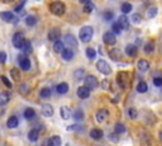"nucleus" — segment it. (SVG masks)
Listing matches in <instances>:
<instances>
[{
	"instance_id": "nucleus-1",
	"label": "nucleus",
	"mask_w": 162,
	"mask_h": 146,
	"mask_svg": "<svg viewBox=\"0 0 162 146\" xmlns=\"http://www.w3.org/2000/svg\"><path fill=\"white\" fill-rule=\"evenodd\" d=\"M93 36H94V29L90 26L82 27L80 29V32H79V38H80L81 42H84V43H88L89 41H91Z\"/></svg>"
},
{
	"instance_id": "nucleus-2",
	"label": "nucleus",
	"mask_w": 162,
	"mask_h": 146,
	"mask_svg": "<svg viewBox=\"0 0 162 146\" xmlns=\"http://www.w3.org/2000/svg\"><path fill=\"white\" fill-rule=\"evenodd\" d=\"M49 10H51L52 14L60 17V15H63L65 12H66V5H65V3H62V2H53L49 5Z\"/></svg>"
},
{
	"instance_id": "nucleus-3",
	"label": "nucleus",
	"mask_w": 162,
	"mask_h": 146,
	"mask_svg": "<svg viewBox=\"0 0 162 146\" xmlns=\"http://www.w3.org/2000/svg\"><path fill=\"white\" fill-rule=\"evenodd\" d=\"M117 83H118V85H119L122 89H125L128 85H129V83H131V79H129V74L127 71H121V72H118V75H117Z\"/></svg>"
},
{
	"instance_id": "nucleus-4",
	"label": "nucleus",
	"mask_w": 162,
	"mask_h": 146,
	"mask_svg": "<svg viewBox=\"0 0 162 146\" xmlns=\"http://www.w3.org/2000/svg\"><path fill=\"white\" fill-rule=\"evenodd\" d=\"M96 69H98L101 74H104V75H109L110 72H112L110 65L108 64L105 60H99L98 62H96Z\"/></svg>"
},
{
	"instance_id": "nucleus-5",
	"label": "nucleus",
	"mask_w": 162,
	"mask_h": 146,
	"mask_svg": "<svg viewBox=\"0 0 162 146\" xmlns=\"http://www.w3.org/2000/svg\"><path fill=\"white\" fill-rule=\"evenodd\" d=\"M84 80H85V87L89 88L90 90L96 89V88L99 87V81H98V79H96L94 75H88Z\"/></svg>"
},
{
	"instance_id": "nucleus-6",
	"label": "nucleus",
	"mask_w": 162,
	"mask_h": 146,
	"mask_svg": "<svg viewBox=\"0 0 162 146\" xmlns=\"http://www.w3.org/2000/svg\"><path fill=\"white\" fill-rule=\"evenodd\" d=\"M103 41H104V43L108 45V46H114L117 43V34H114L112 30L105 32L104 36H103Z\"/></svg>"
},
{
	"instance_id": "nucleus-7",
	"label": "nucleus",
	"mask_w": 162,
	"mask_h": 146,
	"mask_svg": "<svg viewBox=\"0 0 162 146\" xmlns=\"http://www.w3.org/2000/svg\"><path fill=\"white\" fill-rule=\"evenodd\" d=\"M24 41H26L24 34L22 33V32H17V33L13 36V46H14L15 48L20 50L22 46H23V43H24Z\"/></svg>"
},
{
	"instance_id": "nucleus-8",
	"label": "nucleus",
	"mask_w": 162,
	"mask_h": 146,
	"mask_svg": "<svg viewBox=\"0 0 162 146\" xmlns=\"http://www.w3.org/2000/svg\"><path fill=\"white\" fill-rule=\"evenodd\" d=\"M18 62L22 70L28 71L30 69V60L27 57V55H19L18 56Z\"/></svg>"
},
{
	"instance_id": "nucleus-9",
	"label": "nucleus",
	"mask_w": 162,
	"mask_h": 146,
	"mask_svg": "<svg viewBox=\"0 0 162 146\" xmlns=\"http://www.w3.org/2000/svg\"><path fill=\"white\" fill-rule=\"evenodd\" d=\"M62 140L60 136H52L43 142V146H61Z\"/></svg>"
},
{
	"instance_id": "nucleus-10",
	"label": "nucleus",
	"mask_w": 162,
	"mask_h": 146,
	"mask_svg": "<svg viewBox=\"0 0 162 146\" xmlns=\"http://www.w3.org/2000/svg\"><path fill=\"white\" fill-rule=\"evenodd\" d=\"M0 17H2L4 22H8V23H17L18 22V19H15V17L12 12H2L0 13Z\"/></svg>"
},
{
	"instance_id": "nucleus-11",
	"label": "nucleus",
	"mask_w": 162,
	"mask_h": 146,
	"mask_svg": "<svg viewBox=\"0 0 162 146\" xmlns=\"http://www.w3.org/2000/svg\"><path fill=\"white\" fill-rule=\"evenodd\" d=\"M108 117H109V111H108L106 108H101V109H99L98 112H96V121H98L99 123L104 122Z\"/></svg>"
},
{
	"instance_id": "nucleus-12",
	"label": "nucleus",
	"mask_w": 162,
	"mask_h": 146,
	"mask_svg": "<svg viewBox=\"0 0 162 146\" xmlns=\"http://www.w3.org/2000/svg\"><path fill=\"white\" fill-rule=\"evenodd\" d=\"M61 38V30L58 28H52L48 32V39L55 42V41H58Z\"/></svg>"
},
{
	"instance_id": "nucleus-13",
	"label": "nucleus",
	"mask_w": 162,
	"mask_h": 146,
	"mask_svg": "<svg viewBox=\"0 0 162 146\" xmlns=\"http://www.w3.org/2000/svg\"><path fill=\"white\" fill-rule=\"evenodd\" d=\"M65 43H66L70 48H76L77 47V41L72 34H66V36H65Z\"/></svg>"
},
{
	"instance_id": "nucleus-14",
	"label": "nucleus",
	"mask_w": 162,
	"mask_h": 146,
	"mask_svg": "<svg viewBox=\"0 0 162 146\" xmlns=\"http://www.w3.org/2000/svg\"><path fill=\"white\" fill-rule=\"evenodd\" d=\"M76 93H77V97H79V98L86 99V98H89V95H90V89L86 88L85 85H84V87H79Z\"/></svg>"
},
{
	"instance_id": "nucleus-15",
	"label": "nucleus",
	"mask_w": 162,
	"mask_h": 146,
	"mask_svg": "<svg viewBox=\"0 0 162 146\" xmlns=\"http://www.w3.org/2000/svg\"><path fill=\"white\" fill-rule=\"evenodd\" d=\"M53 107L51 106V104H48V103H46V104H43L42 106V114L45 117H52L53 116Z\"/></svg>"
},
{
	"instance_id": "nucleus-16",
	"label": "nucleus",
	"mask_w": 162,
	"mask_h": 146,
	"mask_svg": "<svg viewBox=\"0 0 162 146\" xmlns=\"http://www.w3.org/2000/svg\"><path fill=\"white\" fill-rule=\"evenodd\" d=\"M60 114H61V118L62 120H65V121H67V120H70L71 118V109L69 108V107H66V106H63V107H61V109H60Z\"/></svg>"
},
{
	"instance_id": "nucleus-17",
	"label": "nucleus",
	"mask_w": 162,
	"mask_h": 146,
	"mask_svg": "<svg viewBox=\"0 0 162 146\" xmlns=\"http://www.w3.org/2000/svg\"><path fill=\"white\" fill-rule=\"evenodd\" d=\"M125 54H127L129 57L137 56V54H138L137 46H136V45H127V47H125Z\"/></svg>"
},
{
	"instance_id": "nucleus-18",
	"label": "nucleus",
	"mask_w": 162,
	"mask_h": 146,
	"mask_svg": "<svg viewBox=\"0 0 162 146\" xmlns=\"http://www.w3.org/2000/svg\"><path fill=\"white\" fill-rule=\"evenodd\" d=\"M61 55H62V59L65 61H71L73 59V56H75L73 51L71 48H63V51L61 52Z\"/></svg>"
},
{
	"instance_id": "nucleus-19",
	"label": "nucleus",
	"mask_w": 162,
	"mask_h": 146,
	"mask_svg": "<svg viewBox=\"0 0 162 146\" xmlns=\"http://www.w3.org/2000/svg\"><path fill=\"white\" fill-rule=\"evenodd\" d=\"M109 56L114 61H119V60H122V52H121L119 48H112L109 51Z\"/></svg>"
},
{
	"instance_id": "nucleus-20",
	"label": "nucleus",
	"mask_w": 162,
	"mask_h": 146,
	"mask_svg": "<svg viewBox=\"0 0 162 146\" xmlns=\"http://www.w3.org/2000/svg\"><path fill=\"white\" fill-rule=\"evenodd\" d=\"M118 24L121 26L122 29H128L129 28V19L127 15H121L118 18Z\"/></svg>"
},
{
	"instance_id": "nucleus-21",
	"label": "nucleus",
	"mask_w": 162,
	"mask_h": 146,
	"mask_svg": "<svg viewBox=\"0 0 162 146\" xmlns=\"http://www.w3.org/2000/svg\"><path fill=\"white\" fill-rule=\"evenodd\" d=\"M39 137V130L37 128H32L29 132H28V140L32 141V142H36Z\"/></svg>"
},
{
	"instance_id": "nucleus-22",
	"label": "nucleus",
	"mask_w": 162,
	"mask_h": 146,
	"mask_svg": "<svg viewBox=\"0 0 162 146\" xmlns=\"http://www.w3.org/2000/svg\"><path fill=\"white\" fill-rule=\"evenodd\" d=\"M137 67H138L139 71H147V70L149 69V62H148L147 60L141 59V60L137 62Z\"/></svg>"
},
{
	"instance_id": "nucleus-23",
	"label": "nucleus",
	"mask_w": 162,
	"mask_h": 146,
	"mask_svg": "<svg viewBox=\"0 0 162 146\" xmlns=\"http://www.w3.org/2000/svg\"><path fill=\"white\" fill-rule=\"evenodd\" d=\"M103 135L104 133H103V131L100 128H93L90 131V137L94 139V140H100L103 137Z\"/></svg>"
},
{
	"instance_id": "nucleus-24",
	"label": "nucleus",
	"mask_w": 162,
	"mask_h": 146,
	"mask_svg": "<svg viewBox=\"0 0 162 146\" xmlns=\"http://www.w3.org/2000/svg\"><path fill=\"white\" fill-rule=\"evenodd\" d=\"M9 100H10V94L8 91H2V93H0V107L5 106L6 103H9Z\"/></svg>"
},
{
	"instance_id": "nucleus-25",
	"label": "nucleus",
	"mask_w": 162,
	"mask_h": 146,
	"mask_svg": "<svg viewBox=\"0 0 162 146\" xmlns=\"http://www.w3.org/2000/svg\"><path fill=\"white\" fill-rule=\"evenodd\" d=\"M56 90L58 94H66L69 91V84L67 83H60V84L56 87Z\"/></svg>"
},
{
	"instance_id": "nucleus-26",
	"label": "nucleus",
	"mask_w": 162,
	"mask_h": 146,
	"mask_svg": "<svg viewBox=\"0 0 162 146\" xmlns=\"http://www.w3.org/2000/svg\"><path fill=\"white\" fill-rule=\"evenodd\" d=\"M18 123H19L18 117L17 116H12V117H9V120L6 121V126L9 128H15L18 126Z\"/></svg>"
},
{
	"instance_id": "nucleus-27",
	"label": "nucleus",
	"mask_w": 162,
	"mask_h": 146,
	"mask_svg": "<svg viewBox=\"0 0 162 146\" xmlns=\"http://www.w3.org/2000/svg\"><path fill=\"white\" fill-rule=\"evenodd\" d=\"M36 117V111L33 108H26L24 111V118L26 120H33Z\"/></svg>"
},
{
	"instance_id": "nucleus-28",
	"label": "nucleus",
	"mask_w": 162,
	"mask_h": 146,
	"mask_svg": "<svg viewBox=\"0 0 162 146\" xmlns=\"http://www.w3.org/2000/svg\"><path fill=\"white\" fill-rule=\"evenodd\" d=\"M63 48H65L63 42H61L60 39L58 41H55V45H53V51H55L56 54H61V52L63 51Z\"/></svg>"
},
{
	"instance_id": "nucleus-29",
	"label": "nucleus",
	"mask_w": 162,
	"mask_h": 146,
	"mask_svg": "<svg viewBox=\"0 0 162 146\" xmlns=\"http://www.w3.org/2000/svg\"><path fill=\"white\" fill-rule=\"evenodd\" d=\"M157 8L156 6H149L148 9H147V12H146V15H147V18H149V19H152V18H155L156 15H157Z\"/></svg>"
},
{
	"instance_id": "nucleus-30",
	"label": "nucleus",
	"mask_w": 162,
	"mask_h": 146,
	"mask_svg": "<svg viewBox=\"0 0 162 146\" xmlns=\"http://www.w3.org/2000/svg\"><path fill=\"white\" fill-rule=\"evenodd\" d=\"M22 51H23L24 52V55H27V54H30V52H32V50H33V48H32V43L29 42V41H24V43H23V46H22V48H20Z\"/></svg>"
},
{
	"instance_id": "nucleus-31",
	"label": "nucleus",
	"mask_w": 162,
	"mask_h": 146,
	"mask_svg": "<svg viewBox=\"0 0 162 146\" xmlns=\"http://www.w3.org/2000/svg\"><path fill=\"white\" fill-rule=\"evenodd\" d=\"M114 132H117L118 135H122V133H125V131H127V128H125V126L123 123H121V122H118L115 126H114Z\"/></svg>"
},
{
	"instance_id": "nucleus-32",
	"label": "nucleus",
	"mask_w": 162,
	"mask_h": 146,
	"mask_svg": "<svg viewBox=\"0 0 162 146\" xmlns=\"http://www.w3.org/2000/svg\"><path fill=\"white\" fill-rule=\"evenodd\" d=\"M51 94H52V91H51V89H49V88H42V89H41V91H39V95H41V98H43V99L49 98V97H51Z\"/></svg>"
},
{
	"instance_id": "nucleus-33",
	"label": "nucleus",
	"mask_w": 162,
	"mask_h": 146,
	"mask_svg": "<svg viewBox=\"0 0 162 146\" xmlns=\"http://www.w3.org/2000/svg\"><path fill=\"white\" fill-rule=\"evenodd\" d=\"M148 90V85L146 81H139L138 85H137V91L138 93H146Z\"/></svg>"
},
{
	"instance_id": "nucleus-34",
	"label": "nucleus",
	"mask_w": 162,
	"mask_h": 146,
	"mask_svg": "<svg viewBox=\"0 0 162 146\" xmlns=\"http://www.w3.org/2000/svg\"><path fill=\"white\" fill-rule=\"evenodd\" d=\"M144 52L146 54H152L153 52V50H155V42L153 41H149V42H147L146 45H144Z\"/></svg>"
},
{
	"instance_id": "nucleus-35",
	"label": "nucleus",
	"mask_w": 162,
	"mask_h": 146,
	"mask_svg": "<svg viewBox=\"0 0 162 146\" xmlns=\"http://www.w3.org/2000/svg\"><path fill=\"white\" fill-rule=\"evenodd\" d=\"M36 23H37V18H36L34 15H28V17L26 18V24H27V26L33 27V26H36Z\"/></svg>"
},
{
	"instance_id": "nucleus-36",
	"label": "nucleus",
	"mask_w": 162,
	"mask_h": 146,
	"mask_svg": "<svg viewBox=\"0 0 162 146\" xmlns=\"http://www.w3.org/2000/svg\"><path fill=\"white\" fill-rule=\"evenodd\" d=\"M132 4H129V3H123L122 4V6H121V9H122V12L124 13V14H128V13H131L132 12Z\"/></svg>"
},
{
	"instance_id": "nucleus-37",
	"label": "nucleus",
	"mask_w": 162,
	"mask_h": 146,
	"mask_svg": "<svg viewBox=\"0 0 162 146\" xmlns=\"http://www.w3.org/2000/svg\"><path fill=\"white\" fill-rule=\"evenodd\" d=\"M86 56H88L89 60H94L96 57V51L94 48H91V47L86 48Z\"/></svg>"
},
{
	"instance_id": "nucleus-38",
	"label": "nucleus",
	"mask_w": 162,
	"mask_h": 146,
	"mask_svg": "<svg viewBox=\"0 0 162 146\" xmlns=\"http://www.w3.org/2000/svg\"><path fill=\"white\" fill-rule=\"evenodd\" d=\"M10 75H12V78L15 81H19L20 80V72H19L18 69H12V70H10Z\"/></svg>"
},
{
	"instance_id": "nucleus-39",
	"label": "nucleus",
	"mask_w": 162,
	"mask_h": 146,
	"mask_svg": "<svg viewBox=\"0 0 162 146\" xmlns=\"http://www.w3.org/2000/svg\"><path fill=\"white\" fill-rule=\"evenodd\" d=\"M128 117L131 118V120H136L138 117V112L136 108H129L128 109Z\"/></svg>"
},
{
	"instance_id": "nucleus-40",
	"label": "nucleus",
	"mask_w": 162,
	"mask_h": 146,
	"mask_svg": "<svg viewBox=\"0 0 162 146\" xmlns=\"http://www.w3.org/2000/svg\"><path fill=\"white\" fill-rule=\"evenodd\" d=\"M84 116H85V114H84V112H82L81 109L75 111V113H73V118L76 120L77 122H79V121H81V120H84Z\"/></svg>"
},
{
	"instance_id": "nucleus-41",
	"label": "nucleus",
	"mask_w": 162,
	"mask_h": 146,
	"mask_svg": "<svg viewBox=\"0 0 162 146\" xmlns=\"http://www.w3.org/2000/svg\"><path fill=\"white\" fill-rule=\"evenodd\" d=\"M82 10H84V13H86V14H89V13H91L93 10H94V4H93L91 2H90V3H86Z\"/></svg>"
},
{
	"instance_id": "nucleus-42",
	"label": "nucleus",
	"mask_w": 162,
	"mask_h": 146,
	"mask_svg": "<svg viewBox=\"0 0 162 146\" xmlns=\"http://www.w3.org/2000/svg\"><path fill=\"white\" fill-rule=\"evenodd\" d=\"M141 20H142V17H141V14H139V13H134V14H132V23H134V24H139V23H141Z\"/></svg>"
},
{
	"instance_id": "nucleus-43",
	"label": "nucleus",
	"mask_w": 162,
	"mask_h": 146,
	"mask_svg": "<svg viewBox=\"0 0 162 146\" xmlns=\"http://www.w3.org/2000/svg\"><path fill=\"white\" fill-rule=\"evenodd\" d=\"M112 32H113L114 34L122 33V28H121L119 24H118V22H117V23H113V26H112Z\"/></svg>"
},
{
	"instance_id": "nucleus-44",
	"label": "nucleus",
	"mask_w": 162,
	"mask_h": 146,
	"mask_svg": "<svg viewBox=\"0 0 162 146\" xmlns=\"http://www.w3.org/2000/svg\"><path fill=\"white\" fill-rule=\"evenodd\" d=\"M84 74H85L84 69H79V70H76V72H75V79H76V80H81V78L84 76Z\"/></svg>"
},
{
	"instance_id": "nucleus-45",
	"label": "nucleus",
	"mask_w": 162,
	"mask_h": 146,
	"mask_svg": "<svg viewBox=\"0 0 162 146\" xmlns=\"http://www.w3.org/2000/svg\"><path fill=\"white\" fill-rule=\"evenodd\" d=\"M67 131H82V127L80 124H71L67 127Z\"/></svg>"
},
{
	"instance_id": "nucleus-46",
	"label": "nucleus",
	"mask_w": 162,
	"mask_h": 146,
	"mask_svg": "<svg viewBox=\"0 0 162 146\" xmlns=\"http://www.w3.org/2000/svg\"><path fill=\"white\" fill-rule=\"evenodd\" d=\"M2 81H3V84H4V85H5L6 88H9V89L13 87V85H12V83L9 81V79H8V78H6L5 75H3V76H2Z\"/></svg>"
},
{
	"instance_id": "nucleus-47",
	"label": "nucleus",
	"mask_w": 162,
	"mask_h": 146,
	"mask_svg": "<svg viewBox=\"0 0 162 146\" xmlns=\"http://www.w3.org/2000/svg\"><path fill=\"white\" fill-rule=\"evenodd\" d=\"M103 17H104L105 20H112L113 17H114V14H113V12H108V10H106V12L103 13Z\"/></svg>"
},
{
	"instance_id": "nucleus-48",
	"label": "nucleus",
	"mask_w": 162,
	"mask_h": 146,
	"mask_svg": "<svg viewBox=\"0 0 162 146\" xmlns=\"http://www.w3.org/2000/svg\"><path fill=\"white\" fill-rule=\"evenodd\" d=\"M26 3H27V0H22V2L14 8L15 9V12H22V9L24 8V5H26Z\"/></svg>"
},
{
	"instance_id": "nucleus-49",
	"label": "nucleus",
	"mask_w": 162,
	"mask_h": 146,
	"mask_svg": "<svg viewBox=\"0 0 162 146\" xmlns=\"http://www.w3.org/2000/svg\"><path fill=\"white\" fill-rule=\"evenodd\" d=\"M153 84L156 87H162V76H156L153 79Z\"/></svg>"
},
{
	"instance_id": "nucleus-50",
	"label": "nucleus",
	"mask_w": 162,
	"mask_h": 146,
	"mask_svg": "<svg viewBox=\"0 0 162 146\" xmlns=\"http://www.w3.org/2000/svg\"><path fill=\"white\" fill-rule=\"evenodd\" d=\"M6 62V54L5 52H0V64H5Z\"/></svg>"
},
{
	"instance_id": "nucleus-51",
	"label": "nucleus",
	"mask_w": 162,
	"mask_h": 146,
	"mask_svg": "<svg viewBox=\"0 0 162 146\" xmlns=\"http://www.w3.org/2000/svg\"><path fill=\"white\" fill-rule=\"evenodd\" d=\"M109 140H110V141H114V142H117V141H118V133H117V132H114V133H110V135H109Z\"/></svg>"
},
{
	"instance_id": "nucleus-52",
	"label": "nucleus",
	"mask_w": 162,
	"mask_h": 146,
	"mask_svg": "<svg viewBox=\"0 0 162 146\" xmlns=\"http://www.w3.org/2000/svg\"><path fill=\"white\" fill-rule=\"evenodd\" d=\"M101 87H103L105 90H109V89H110V87H109V80H104V81L101 83Z\"/></svg>"
},
{
	"instance_id": "nucleus-53",
	"label": "nucleus",
	"mask_w": 162,
	"mask_h": 146,
	"mask_svg": "<svg viewBox=\"0 0 162 146\" xmlns=\"http://www.w3.org/2000/svg\"><path fill=\"white\" fill-rule=\"evenodd\" d=\"M91 0H80V3H82V4H86V3H90Z\"/></svg>"
},
{
	"instance_id": "nucleus-54",
	"label": "nucleus",
	"mask_w": 162,
	"mask_h": 146,
	"mask_svg": "<svg viewBox=\"0 0 162 146\" xmlns=\"http://www.w3.org/2000/svg\"><path fill=\"white\" fill-rule=\"evenodd\" d=\"M158 136H160V140H161V142H162V131L160 132V135H158Z\"/></svg>"
},
{
	"instance_id": "nucleus-55",
	"label": "nucleus",
	"mask_w": 162,
	"mask_h": 146,
	"mask_svg": "<svg viewBox=\"0 0 162 146\" xmlns=\"http://www.w3.org/2000/svg\"><path fill=\"white\" fill-rule=\"evenodd\" d=\"M5 3H12V2H14V0H4Z\"/></svg>"
}]
</instances>
